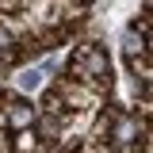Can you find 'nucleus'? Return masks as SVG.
<instances>
[{
    "mask_svg": "<svg viewBox=\"0 0 153 153\" xmlns=\"http://www.w3.org/2000/svg\"><path fill=\"white\" fill-rule=\"evenodd\" d=\"M38 84H42V69H23L19 73V88L23 92H35Z\"/></svg>",
    "mask_w": 153,
    "mask_h": 153,
    "instance_id": "f257e3e1",
    "label": "nucleus"
},
{
    "mask_svg": "<svg viewBox=\"0 0 153 153\" xmlns=\"http://www.w3.org/2000/svg\"><path fill=\"white\" fill-rule=\"evenodd\" d=\"M8 119H12L16 126H27V123H31V107H27V103H12V111H8Z\"/></svg>",
    "mask_w": 153,
    "mask_h": 153,
    "instance_id": "f03ea898",
    "label": "nucleus"
},
{
    "mask_svg": "<svg viewBox=\"0 0 153 153\" xmlns=\"http://www.w3.org/2000/svg\"><path fill=\"white\" fill-rule=\"evenodd\" d=\"M8 46H12V35H8V31L0 27V50H8Z\"/></svg>",
    "mask_w": 153,
    "mask_h": 153,
    "instance_id": "7ed1b4c3",
    "label": "nucleus"
}]
</instances>
